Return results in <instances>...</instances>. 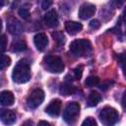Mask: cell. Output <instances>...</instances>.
<instances>
[{"mask_svg": "<svg viewBox=\"0 0 126 126\" xmlns=\"http://www.w3.org/2000/svg\"><path fill=\"white\" fill-rule=\"evenodd\" d=\"M12 79L18 84L27 83L31 79V68L27 60L22 59L16 64L12 73Z\"/></svg>", "mask_w": 126, "mask_h": 126, "instance_id": "obj_1", "label": "cell"}, {"mask_svg": "<svg viewBox=\"0 0 126 126\" xmlns=\"http://www.w3.org/2000/svg\"><path fill=\"white\" fill-rule=\"evenodd\" d=\"M70 51L75 56H85L91 53L92 44L90 40L85 39V38L75 39L70 44Z\"/></svg>", "mask_w": 126, "mask_h": 126, "instance_id": "obj_2", "label": "cell"}, {"mask_svg": "<svg viewBox=\"0 0 126 126\" xmlns=\"http://www.w3.org/2000/svg\"><path fill=\"white\" fill-rule=\"evenodd\" d=\"M98 118L102 124L110 126V125L115 124L118 121L119 114L115 108L110 107V106H105L99 111Z\"/></svg>", "mask_w": 126, "mask_h": 126, "instance_id": "obj_3", "label": "cell"}, {"mask_svg": "<svg viewBox=\"0 0 126 126\" xmlns=\"http://www.w3.org/2000/svg\"><path fill=\"white\" fill-rule=\"evenodd\" d=\"M44 68L50 73H61L64 70V63L60 57L47 55L43 59Z\"/></svg>", "mask_w": 126, "mask_h": 126, "instance_id": "obj_4", "label": "cell"}, {"mask_svg": "<svg viewBox=\"0 0 126 126\" xmlns=\"http://www.w3.org/2000/svg\"><path fill=\"white\" fill-rule=\"evenodd\" d=\"M80 114V104L76 101L69 102L64 110L63 119L68 124H74Z\"/></svg>", "mask_w": 126, "mask_h": 126, "instance_id": "obj_5", "label": "cell"}, {"mask_svg": "<svg viewBox=\"0 0 126 126\" xmlns=\"http://www.w3.org/2000/svg\"><path fill=\"white\" fill-rule=\"evenodd\" d=\"M44 99V93L42 90L40 89H35L33 90L30 95L27 98V106L31 109L36 108L37 106H39L42 101Z\"/></svg>", "mask_w": 126, "mask_h": 126, "instance_id": "obj_6", "label": "cell"}, {"mask_svg": "<svg viewBox=\"0 0 126 126\" xmlns=\"http://www.w3.org/2000/svg\"><path fill=\"white\" fill-rule=\"evenodd\" d=\"M95 13V6L91 3H85L83 4L79 9V17L82 20H87L94 16Z\"/></svg>", "mask_w": 126, "mask_h": 126, "instance_id": "obj_7", "label": "cell"}, {"mask_svg": "<svg viewBox=\"0 0 126 126\" xmlns=\"http://www.w3.org/2000/svg\"><path fill=\"white\" fill-rule=\"evenodd\" d=\"M0 120L6 125H11L16 122L17 116L10 109H0Z\"/></svg>", "mask_w": 126, "mask_h": 126, "instance_id": "obj_8", "label": "cell"}, {"mask_svg": "<svg viewBox=\"0 0 126 126\" xmlns=\"http://www.w3.org/2000/svg\"><path fill=\"white\" fill-rule=\"evenodd\" d=\"M33 42H34V45L36 47L37 50L39 51H43L47 44H48V37L45 33L43 32H39V33H36L33 37Z\"/></svg>", "mask_w": 126, "mask_h": 126, "instance_id": "obj_9", "label": "cell"}, {"mask_svg": "<svg viewBox=\"0 0 126 126\" xmlns=\"http://www.w3.org/2000/svg\"><path fill=\"white\" fill-rule=\"evenodd\" d=\"M60 110H61V100L57 98L51 100L45 108V112L50 116H58Z\"/></svg>", "mask_w": 126, "mask_h": 126, "instance_id": "obj_10", "label": "cell"}, {"mask_svg": "<svg viewBox=\"0 0 126 126\" xmlns=\"http://www.w3.org/2000/svg\"><path fill=\"white\" fill-rule=\"evenodd\" d=\"M15 101V97L12 92L2 91L0 93V104L3 106H11Z\"/></svg>", "mask_w": 126, "mask_h": 126, "instance_id": "obj_11", "label": "cell"}, {"mask_svg": "<svg viewBox=\"0 0 126 126\" xmlns=\"http://www.w3.org/2000/svg\"><path fill=\"white\" fill-rule=\"evenodd\" d=\"M7 29L10 32V33H12V34H20L23 31V27H22L21 23L14 18H11L7 22Z\"/></svg>", "mask_w": 126, "mask_h": 126, "instance_id": "obj_12", "label": "cell"}, {"mask_svg": "<svg viewBox=\"0 0 126 126\" xmlns=\"http://www.w3.org/2000/svg\"><path fill=\"white\" fill-rule=\"evenodd\" d=\"M44 22L47 27L53 28L58 25V16L55 10H50L48 11L45 16H44Z\"/></svg>", "mask_w": 126, "mask_h": 126, "instance_id": "obj_13", "label": "cell"}, {"mask_svg": "<svg viewBox=\"0 0 126 126\" xmlns=\"http://www.w3.org/2000/svg\"><path fill=\"white\" fill-rule=\"evenodd\" d=\"M83 26L82 24L78 22H73V21H68L65 23V30L70 33V34H76L80 31H82Z\"/></svg>", "mask_w": 126, "mask_h": 126, "instance_id": "obj_14", "label": "cell"}, {"mask_svg": "<svg viewBox=\"0 0 126 126\" xmlns=\"http://www.w3.org/2000/svg\"><path fill=\"white\" fill-rule=\"evenodd\" d=\"M101 100V95L95 92V91H92L90 93V94L88 95L87 98V105L92 107V106H95L98 104V102Z\"/></svg>", "mask_w": 126, "mask_h": 126, "instance_id": "obj_15", "label": "cell"}, {"mask_svg": "<svg viewBox=\"0 0 126 126\" xmlns=\"http://www.w3.org/2000/svg\"><path fill=\"white\" fill-rule=\"evenodd\" d=\"M75 91V88L70 84V83H64L60 86L59 88V93L62 94V95H65V96H68V95H71Z\"/></svg>", "mask_w": 126, "mask_h": 126, "instance_id": "obj_16", "label": "cell"}, {"mask_svg": "<svg viewBox=\"0 0 126 126\" xmlns=\"http://www.w3.org/2000/svg\"><path fill=\"white\" fill-rule=\"evenodd\" d=\"M27 49V45H26V42L24 40H17L15 41L13 44H12V51L14 52H18V51H23V50H26Z\"/></svg>", "mask_w": 126, "mask_h": 126, "instance_id": "obj_17", "label": "cell"}, {"mask_svg": "<svg viewBox=\"0 0 126 126\" xmlns=\"http://www.w3.org/2000/svg\"><path fill=\"white\" fill-rule=\"evenodd\" d=\"M11 64V58L8 55L0 54V70L7 68Z\"/></svg>", "mask_w": 126, "mask_h": 126, "instance_id": "obj_18", "label": "cell"}, {"mask_svg": "<svg viewBox=\"0 0 126 126\" xmlns=\"http://www.w3.org/2000/svg\"><path fill=\"white\" fill-rule=\"evenodd\" d=\"M98 83H99V79L95 76H91V77L87 78V80L85 82L87 87H94V86L98 85Z\"/></svg>", "mask_w": 126, "mask_h": 126, "instance_id": "obj_19", "label": "cell"}, {"mask_svg": "<svg viewBox=\"0 0 126 126\" xmlns=\"http://www.w3.org/2000/svg\"><path fill=\"white\" fill-rule=\"evenodd\" d=\"M52 36L54 37V40H55L59 45H61V44H63V43L65 42V36H64V34H63L62 32H53V33H52Z\"/></svg>", "mask_w": 126, "mask_h": 126, "instance_id": "obj_20", "label": "cell"}, {"mask_svg": "<svg viewBox=\"0 0 126 126\" xmlns=\"http://www.w3.org/2000/svg\"><path fill=\"white\" fill-rule=\"evenodd\" d=\"M82 74H83V67L81 65L77 66L73 70V78H74V80H79L82 77Z\"/></svg>", "mask_w": 126, "mask_h": 126, "instance_id": "obj_21", "label": "cell"}, {"mask_svg": "<svg viewBox=\"0 0 126 126\" xmlns=\"http://www.w3.org/2000/svg\"><path fill=\"white\" fill-rule=\"evenodd\" d=\"M19 15H20L23 19H29L30 15H31L29 8H27V7H21V8L19 9Z\"/></svg>", "mask_w": 126, "mask_h": 126, "instance_id": "obj_22", "label": "cell"}, {"mask_svg": "<svg viewBox=\"0 0 126 126\" xmlns=\"http://www.w3.org/2000/svg\"><path fill=\"white\" fill-rule=\"evenodd\" d=\"M7 48V37L5 34L0 36V53L4 52Z\"/></svg>", "mask_w": 126, "mask_h": 126, "instance_id": "obj_23", "label": "cell"}, {"mask_svg": "<svg viewBox=\"0 0 126 126\" xmlns=\"http://www.w3.org/2000/svg\"><path fill=\"white\" fill-rule=\"evenodd\" d=\"M82 125H90V126H95L96 125V121L93 118V117H87L84 121H83V123H82Z\"/></svg>", "mask_w": 126, "mask_h": 126, "instance_id": "obj_24", "label": "cell"}, {"mask_svg": "<svg viewBox=\"0 0 126 126\" xmlns=\"http://www.w3.org/2000/svg\"><path fill=\"white\" fill-rule=\"evenodd\" d=\"M90 27H91V29H93V30H96V29H98L99 27H100V24H99V21L98 20H93V21H91V23H90Z\"/></svg>", "mask_w": 126, "mask_h": 126, "instance_id": "obj_25", "label": "cell"}, {"mask_svg": "<svg viewBox=\"0 0 126 126\" xmlns=\"http://www.w3.org/2000/svg\"><path fill=\"white\" fill-rule=\"evenodd\" d=\"M51 5H52V0H42V2H41V8L43 10H46Z\"/></svg>", "mask_w": 126, "mask_h": 126, "instance_id": "obj_26", "label": "cell"}, {"mask_svg": "<svg viewBox=\"0 0 126 126\" xmlns=\"http://www.w3.org/2000/svg\"><path fill=\"white\" fill-rule=\"evenodd\" d=\"M108 87H110V83H109V82H104V83H102V84L99 85V89L102 90V91L107 90Z\"/></svg>", "mask_w": 126, "mask_h": 126, "instance_id": "obj_27", "label": "cell"}, {"mask_svg": "<svg viewBox=\"0 0 126 126\" xmlns=\"http://www.w3.org/2000/svg\"><path fill=\"white\" fill-rule=\"evenodd\" d=\"M123 2H124V0H112V1H111V3H112L115 7H120V6L123 4Z\"/></svg>", "mask_w": 126, "mask_h": 126, "instance_id": "obj_28", "label": "cell"}, {"mask_svg": "<svg viewBox=\"0 0 126 126\" xmlns=\"http://www.w3.org/2000/svg\"><path fill=\"white\" fill-rule=\"evenodd\" d=\"M7 3H8V0H0V9H1L3 6H5Z\"/></svg>", "mask_w": 126, "mask_h": 126, "instance_id": "obj_29", "label": "cell"}, {"mask_svg": "<svg viewBox=\"0 0 126 126\" xmlns=\"http://www.w3.org/2000/svg\"><path fill=\"white\" fill-rule=\"evenodd\" d=\"M38 125H47V126H48V125H50V124H49L47 121H39V122H38Z\"/></svg>", "mask_w": 126, "mask_h": 126, "instance_id": "obj_30", "label": "cell"}, {"mask_svg": "<svg viewBox=\"0 0 126 126\" xmlns=\"http://www.w3.org/2000/svg\"><path fill=\"white\" fill-rule=\"evenodd\" d=\"M2 30V22H1V19H0V32Z\"/></svg>", "mask_w": 126, "mask_h": 126, "instance_id": "obj_31", "label": "cell"}]
</instances>
